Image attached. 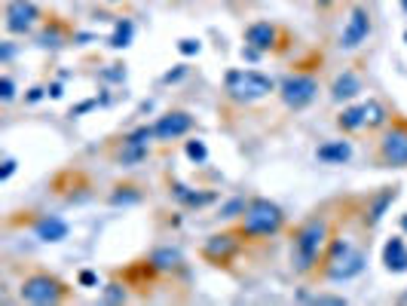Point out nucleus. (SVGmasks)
Returning a JSON list of instances; mask_svg holds the SVG:
<instances>
[{
    "mask_svg": "<svg viewBox=\"0 0 407 306\" xmlns=\"http://www.w3.org/2000/svg\"><path fill=\"white\" fill-rule=\"evenodd\" d=\"M12 172H16V162H12V160H6V162H3V172H0V178L6 181V178H10Z\"/></svg>",
    "mask_w": 407,
    "mask_h": 306,
    "instance_id": "cd10ccee",
    "label": "nucleus"
},
{
    "mask_svg": "<svg viewBox=\"0 0 407 306\" xmlns=\"http://www.w3.org/2000/svg\"><path fill=\"white\" fill-rule=\"evenodd\" d=\"M362 270H365V255L352 242L337 239V242L331 245V251H328V257H325V276L334 279V282H343V279L358 276Z\"/></svg>",
    "mask_w": 407,
    "mask_h": 306,
    "instance_id": "f257e3e1",
    "label": "nucleus"
},
{
    "mask_svg": "<svg viewBox=\"0 0 407 306\" xmlns=\"http://www.w3.org/2000/svg\"><path fill=\"white\" fill-rule=\"evenodd\" d=\"M62 282H56L52 276H31L22 282V301L28 303H56L62 301Z\"/></svg>",
    "mask_w": 407,
    "mask_h": 306,
    "instance_id": "39448f33",
    "label": "nucleus"
},
{
    "mask_svg": "<svg viewBox=\"0 0 407 306\" xmlns=\"http://www.w3.org/2000/svg\"><path fill=\"white\" fill-rule=\"evenodd\" d=\"M304 301H312V303H343V297H328V294H319V297H306L304 294Z\"/></svg>",
    "mask_w": 407,
    "mask_h": 306,
    "instance_id": "393cba45",
    "label": "nucleus"
},
{
    "mask_svg": "<svg viewBox=\"0 0 407 306\" xmlns=\"http://www.w3.org/2000/svg\"><path fill=\"white\" fill-rule=\"evenodd\" d=\"M282 220H285V214H282L279 205H273L270 199H254L245 208V227L242 230L248 236H273V233H279Z\"/></svg>",
    "mask_w": 407,
    "mask_h": 306,
    "instance_id": "20e7f679",
    "label": "nucleus"
},
{
    "mask_svg": "<svg viewBox=\"0 0 407 306\" xmlns=\"http://www.w3.org/2000/svg\"><path fill=\"white\" fill-rule=\"evenodd\" d=\"M178 251H169V248H162V251H156L153 260L150 264L156 266V270H172V266H178Z\"/></svg>",
    "mask_w": 407,
    "mask_h": 306,
    "instance_id": "a211bd4d",
    "label": "nucleus"
},
{
    "mask_svg": "<svg viewBox=\"0 0 407 306\" xmlns=\"http://www.w3.org/2000/svg\"><path fill=\"white\" fill-rule=\"evenodd\" d=\"M275 40V31L270 22H254L251 28H248V43H251L254 49H270Z\"/></svg>",
    "mask_w": 407,
    "mask_h": 306,
    "instance_id": "2eb2a0df",
    "label": "nucleus"
},
{
    "mask_svg": "<svg viewBox=\"0 0 407 306\" xmlns=\"http://www.w3.org/2000/svg\"><path fill=\"white\" fill-rule=\"evenodd\" d=\"M362 114H365V126H383L386 123V110L380 101H367L362 104Z\"/></svg>",
    "mask_w": 407,
    "mask_h": 306,
    "instance_id": "f3484780",
    "label": "nucleus"
},
{
    "mask_svg": "<svg viewBox=\"0 0 407 306\" xmlns=\"http://www.w3.org/2000/svg\"><path fill=\"white\" fill-rule=\"evenodd\" d=\"M404 40H407V34H404Z\"/></svg>",
    "mask_w": 407,
    "mask_h": 306,
    "instance_id": "473e14b6",
    "label": "nucleus"
},
{
    "mask_svg": "<svg viewBox=\"0 0 407 306\" xmlns=\"http://www.w3.org/2000/svg\"><path fill=\"white\" fill-rule=\"evenodd\" d=\"M224 83H227L230 99L236 101H258L273 92V80L258 74V71H230Z\"/></svg>",
    "mask_w": 407,
    "mask_h": 306,
    "instance_id": "7ed1b4c3",
    "label": "nucleus"
},
{
    "mask_svg": "<svg viewBox=\"0 0 407 306\" xmlns=\"http://www.w3.org/2000/svg\"><path fill=\"white\" fill-rule=\"evenodd\" d=\"M178 49L184 52V55H193V52H199V43H196V40H181Z\"/></svg>",
    "mask_w": 407,
    "mask_h": 306,
    "instance_id": "a878e982",
    "label": "nucleus"
},
{
    "mask_svg": "<svg viewBox=\"0 0 407 306\" xmlns=\"http://www.w3.org/2000/svg\"><path fill=\"white\" fill-rule=\"evenodd\" d=\"M80 285H95V272L83 270V272H80Z\"/></svg>",
    "mask_w": 407,
    "mask_h": 306,
    "instance_id": "c85d7f7f",
    "label": "nucleus"
},
{
    "mask_svg": "<svg viewBox=\"0 0 407 306\" xmlns=\"http://www.w3.org/2000/svg\"><path fill=\"white\" fill-rule=\"evenodd\" d=\"M402 10H404V12H407V0H402Z\"/></svg>",
    "mask_w": 407,
    "mask_h": 306,
    "instance_id": "7c9ffc66",
    "label": "nucleus"
},
{
    "mask_svg": "<svg viewBox=\"0 0 407 306\" xmlns=\"http://www.w3.org/2000/svg\"><path fill=\"white\" fill-rule=\"evenodd\" d=\"M383 264L389 272H404L407 270V245L402 236H392L383 245Z\"/></svg>",
    "mask_w": 407,
    "mask_h": 306,
    "instance_id": "9b49d317",
    "label": "nucleus"
},
{
    "mask_svg": "<svg viewBox=\"0 0 407 306\" xmlns=\"http://www.w3.org/2000/svg\"><path fill=\"white\" fill-rule=\"evenodd\" d=\"M328 239V224L319 218H312L310 224H304L294 236V260H297V270H310L316 264L321 245Z\"/></svg>",
    "mask_w": 407,
    "mask_h": 306,
    "instance_id": "f03ea898",
    "label": "nucleus"
},
{
    "mask_svg": "<svg viewBox=\"0 0 407 306\" xmlns=\"http://www.w3.org/2000/svg\"><path fill=\"white\" fill-rule=\"evenodd\" d=\"M147 138H153V129H138V132L129 135V141H126V144H138V147H144V144H147Z\"/></svg>",
    "mask_w": 407,
    "mask_h": 306,
    "instance_id": "4be33fe9",
    "label": "nucleus"
},
{
    "mask_svg": "<svg viewBox=\"0 0 407 306\" xmlns=\"http://www.w3.org/2000/svg\"><path fill=\"white\" fill-rule=\"evenodd\" d=\"M358 92H362V80H358V77L352 74V71H346L343 77H337V80H334V89H331V95H334L337 101L356 99Z\"/></svg>",
    "mask_w": 407,
    "mask_h": 306,
    "instance_id": "f8f14e48",
    "label": "nucleus"
},
{
    "mask_svg": "<svg viewBox=\"0 0 407 306\" xmlns=\"http://www.w3.org/2000/svg\"><path fill=\"white\" fill-rule=\"evenodd\" d=\"M187 156H190V160H206V144H202V141H190V144H187Z\"/></svg>",
    "mask_w": 407,
    "mask_h": 306,
    "instance_id": "5701e85b",
    "label": "nucleus"
},
{
    "mask_svg": "<svg viewBox=\"0 0 407 306\" xmlns=\"http://www.w3.org/2000/svg\"><path fill=\"white\" fill-rule=\"evenodd\" d=\"M37 236H40L43 242H62V239L68 236V224H64L62 218H43L40 224H37Z\"/></svg>",
    "mask_w": 407,
    "mask_h": 306,
    "instance_id": "4468645a",
    "label": "nucleus"
},
{
    "mask_svg": "<svg viewBox=\"0 0 407 306\" xmlns=\"http://www.w3.org/2000/svg\"><path fill=\"white\" fill-rule=\"evenodd\" d=\"M367 34H371V18H367V12L362 10V6H356L352 16H349V22H346V28H343L340 47H343V49H356Z\"/></svg>",
    "mask_w": 407,
    "mask_h": 306,
    "instance_id": "1a4fd4ad",
    "label": "nucleus"
},
{
    "mask_svg": "<svg viewBox=\"0 0 407 306\" xmlns=\"http://www.w3.org/2000/svg\"><path fill=\"white\" fill-rule=\"evenodd\" d=\"M37 6L31 3V0H12L10 6H6V31H12V34H22V31H28L31 25L37 22Z\"/></svg>",
    "mask_w": 407,
    "mask_h": 306,
    "instance_id": "6e6552de",
    "label": "nucleus"
},
{
    "mask_svg": "<svg viewBox=\"0 0 407 306\" xmlns=\"http://www.w3.org/2000/svg\"><path fill=\"white\" fill-rule=\"evenodd\" d=\"M402 227H404V230H407V214H402Z\"/></svg>",
    "mask_w": 407,
    "mask_h": 306,
    "instance_id": "c756f323",
    "label": "nucleus"
},
{
    "mask_svg": "<svg viewBox=\"0 0 407 306\" xmlns=\"http://www.w3.org/2000/svg\"><path fill=\"white\" fill-rule=\"evenodd\" d=\"M0 89H3V92H0V95H3V101H10L12 95H16V92H12V80H10V77H3V83H0Z\"/></svg>",
    "mask_w": 407,
    "mask_h": 306,
    "instance_id": "bb28decb",
    "label": "nucleus"
},
{
    "mask_svg": "<svg viewBox=\"0 0 407 306\" xmlns=\"http://www.w3.org/2000/svg\"><path fill=\"white\" fill-rule=\"evenodd\" d=\"M175 193H178V199H184L187 205H206L212 203V193H187V187H175Z\"/></svg>",
    "mask_w": 407,
    "mask_h": 306,
    "instance_id": "aec40b11",
    "label": "nucleus"
},
{
    "mask_svg": "<svg viewBox=\"0 0 407 306\" xmlns=\"http://www.w3.org/2000/svg\"><path fill=\"white\" fill-rule=\"evenodd\" d=\"M104 297H108V301H123V297H126V291H123L120 285H108V291H104Z\"/></svg>",
    "mask_w": 407,
    "mask_h": 306,
    "instance_id": "b1692460",
    "label": "nucleus"
},
{
    "mask_svg": "<svg viewBox=\"0 0 407 306\" xmlns=\"http://www.w3.org/2000/svg\"><path fill=\"white\" fill-rule=\"evenodd\" d=\"M316 92H319V86H316L312 77L294 74V77H288V80L282 83V99H285L288 107H306V104L316 99Z\"/></svg>",
    "mask_w": 407,
    "mask_h": 306,
    "instance_id": "423d86ee",
    "label": "nucleus"
},
{
    "mask_svg": "<svg viewBox=\"0 0 407 306\" xmlns=\"http://www.w3.org/2000/svg\"><path fill=\"white\" fill-rule=\"evenodd\" d=\"M236 251V239L233 236H212L206 242V257H212V260H218V264H224V260L230 257Z\"/></svg>",
    "mask_w": 407,
    "mask_h": 306,
    "instance_id": "ddd939ff",
    "label": "nucleus"
},
{
    "mask_svg": "<svg viewBox=\"0 0 407 306\" xmlns=\"http://www.w3.org/2000/svg\"><path fill=\"white\" fill-rule=\"evenodd\" d=\"M190 126H193V116L184 114V110H172V114L160 116V123L153 126V135L160 141H172V138H178V135L187 132Z\"/></svg>",
    "mask_w": 407,
    "mask_h": 306,
    "instance_id": "9d476101",
    "label": "nucleus"
},
{
    "mask_svg": "<svg viewBox=\"0 0 407 306\" xmlns=\"http://www.w3.org/2000/svg\"><path fill=\"white\" fill-rule=\"evenodd\" d=\"M321 3H328V0H321Z\"/></svg>",
    "mask_w": 407,
    "mask_h": 306,
    "instance_id": "2f4dec72",
    "label": "nucleus"
},
{
    "mask_svg": "<svg viewBox=\"0 0 407 306\" xmlns=\"http://www.w3.org/2000/svg\"><path fill=\"white\" fill-rule=\"evenodd\" d=\"M352 156L349 141H331V144H321L319 147V160L321 162H346Z\"/></svg>",
    "mask_w": 407,
    "mask_h": 306,
    "instance_id": "dca6fc26",
    "label": "nucleus"
},
{
    "mask_svg": "<svg viewBox=\"0 0 407 306\" xmlns=\"http://www.w3.org/2000/svg\"><path fill=\"white\" fill-rule=\"evenodd\" d=\"M340 126H343V129H358V126H365V114H362V107H349V110H343V116H340Z\"/></svg>",
    "mask_w": 407,
    "mask_h": 306,
    "instance_id": "412c9836",
    "label": "nucleus"
},
{
    "mask_svg": "<svg viewBox=\"0 0 407 306\" xmlns=\"http://www.w3.org/2000/svg\"><path fill=\"white\" fill-rule=\"evenodd\" d=\"M380 160L386 166H407V126H395L380 141Z\"/></svg>",
    "mask_w": 407,
    "mask_h": 306,
    "instance_id": "0eeeda50",
    "label": "nucleus"
},
{
    "mask_svg": "<svg viewBox=\"0 0 407 306\" xmlns=\"http://www.w3.org/2000/svg\"><path fill=\"white\" fill-rule=\"evenodd\" d=\"M129 40H132V22H120L114 31V37H110V47L123 49V47H129Z\"/></svg>",
    "mask_w": 407,
    "mask_h": 306,
    "instance_id": "6ab92c4d",
    "label": "nucleus"
}]
</instances>
